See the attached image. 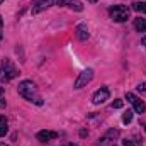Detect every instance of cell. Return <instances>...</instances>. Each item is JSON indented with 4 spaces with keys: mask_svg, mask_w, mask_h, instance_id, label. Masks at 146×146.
<instances>
[{
    "mask_svg": "<svg viewBox=\"0 0 146 146\" xmlns=\"http://www.w3.org/2000/svg\"><path fill=\"white\" fill-rule=\"evenodd\" d=\"M17 92H19V95L24 97L26 100L34 102V104H37V106H42V99H41V95H39V92H37L36 85H34L31 80L21 82L19 87H17Z\"/></svg>",
    "mask_w": 146,
    "mask_h": 146,
    "instance_id": "obj_1",
    "label": "cell"
},
{
    "mask_svg": "<svg viewBox=\"0 0 146 146\" xmlns=\"http://www.w3.org/2000/svg\"><path fill=\"white\" fill-rule=\"evenodd\" d=\"M17 75H19V70L14 66V63L10 60H3L2 61V65H0V80L2 82H10Z\"/></svg>",
    "mask_w": 146,
    "mask_h": 146,
    "instance_id": "obj_2",
    "label": "cell"
},
{
    "mask_svg": "<svg viewBox=\"0 0 146 146\" xmlns=\"http://www.w3.org/2000/svg\"><path fill=\"white\" fill-rule=\"evenodd\" d=\"M129 12H131V10H129L127 5H114L109 10L112 21H115V22H124V21H127V19H129Z\"/></svg>",
    "mask_w": 146,
    "mask_h": 146,
    "instance_id": "obj_3",
    "label": "cell"
},
{
    "mask_svg": "<svg viewBox=\"0 0 146 146\" xmlns=\"http://www.w3.org/2000/svg\"><path fill=\"white\" fill-rule=\"evenodd\" d=\"M92 78H94V70H92V68L83 70V72L78 75V78L75 80V88H82V87H85L87 83L92 82Z\"/></svg>",
    "mask_w": 146,
    "mask_h": 146,
    "instance_id": "obj_4",
    "label": "cell"
},
{
    "mask_svg": "<svg viewBox=\"0 0 146 146\" xmlns=\"http://www.w3.org/2000/svg\"><path fill=\"white\" fill-rule=\"evenodd\" d=\"M126 100L133 104V107H134V110H136L138 114H145V110H146V106H145V102H143V100H141L139 97H136L134 94H131V92H127V94H126Z\"/></svg>",
    "mask_w": 146,
    "mask_h": 146,
    "instance_id": "obj_5",
    "label": "cell"
},
{
    "mask_svg": "<svg viewBox=\"0 0 146 146\" xmlns=\"http://www.w3.org/2000/svg\"><path fill=\"white\" fill-rule=\"evenodd\" d=\"M58 3H60V0H37L33 7V14H39V12L46 10L53 5H58Z\"/></svg>",
    "mask_w": 146,
    "mask_h": 146,
    "instance_id": "obj_6",
    "label": "cell"
},
{
    "mask_svg": "<svg viewBox=\"0 0 146 146\" xmlns=\"http://www.w3.org/2000/svg\"><path fill=\"white\" fill-rule=\"evenodd\" d=\"M117 136H119V131H115V129H114V131H109L106 136H102V138L97 141V145L95 146H110L112 145V141H114Z\"/></svg>",
    "mask_w": 146,
    "mask_h": 146,
    "instance_id": "obj_7",
    "label": "cell"
},
{
    "mask_svg": "<svg viewBox=\"0 0 146 146\" xmlns=\"http://www.w3.org/2000/svg\"><path fill=\"white\" fill-rule=\"evenodd\" d=\"M109 95H110L109 88H106V87L99 88V90L94 94V104H104V102L109 99Z\"/></svg>",
    "mask_w": 146,
    "mask_h": 146,
    "instance_id": "obj_8",
    "label": "cell"
},
{
    "mask_svg": "<svg viewBox=\"0 0 146 146\" xmlns=\"http://www.w3.org/2000/svg\"><path fill=\"white\" fill-rule=\"evenodd\" d=\"M37 141H41V143H48V141H53V139H56L58 138V133H54V131H39L36 134Z\"/></svg>",
    "mask_w": 146,
    "mask_h": 146,
    "instance_id": "obj_9",
    "label": "cell"
},
{
    "mask_svg": "<svg viewBox=\"0 0 146 146\" xmlns=\"http://www.w3.org/2000/svg\"><path fill=\"white\" fill-rule=\"evenodd\" d=\"M76 37L80 39V41H85V39H88V27H87V24H78L76 26Z\"/></svg>",
    "mask_w": 146,
    "mask_h": 146,
    "instance_id": "obj_10",
    "label": "cell"
},
{
    "mask_svg": "<svg viewBox=\"0 0 146 146\" xmlns=\"http://www.w3.org/2000/svg\"><path fill=\"white\" fill-rule=\"evenodd\" d=\"M65 7H70L72 10H76V12L83 10V5L80 0H65Z\"/></svg>",
    "mask_w": 146,
    "mask_h": 146,
    "instance_id": "obj_11",
    "label": "cell"
},
{
    "mask_svg": "<svg viewBox=\"0 0 146 146\" xmlns=\"http://www.w3.org/2000/svg\"><path fill=\"white\" fill-rule=\"evenodd\" d=\"M134 29L138 33H146V19H141V17L134 19Z\"/></svg>",
    "mask_w": 146,
    "mask_h": 146,
    "instance_id": "obj_12",
    "label": "cell"
},
{
    "mask_svg": "<svg viewBox=\"0 0 146 146\" xmlns=\"http://www.w3.org/2000/svg\"><path fill=\"white\" fill-rule=\"evenodd\" d=\"M7 131H9V121H7L5 115H0V138L5 136Z\"/></svg>",
    "mask_w": 146,
    "mask_h": 146,
    "instance_id": "obj_13",
    "label": "cell"
},
{
    "mask_svg": "<svg viewBox=\"0 0 146 146\" xmlns=\"http://www.w3.org/2000/svg\"><path fill=\"white\" fill-rule=\"evenodd\" d=\"M133 9H134L136 12L146 14V2H136V3H133Z\"/></svg>",
    "mask_w": 146,
    "mask_h": 146,
    "instance_id": "obj_14",
    "label": "cell"
},
{
    "mask_svg": "<svg viewBox=\"0 0 146 146\" xmlns=\"http://www.w3.org/2000/svg\"><path fill=\"white\" fill-rule=\"evenodd\" d=\"M131 121H133V112H131V110L124 112V114H122V122H124V124H129Z\"/></svg>",
    "mask_w": 146,
    "mask_h": 146,
    "instance_id": "obj_15",
    "label": "cell"
},
{
    "mask_svg": "<svg viewBox=\"0 0 146 146\" xmlns=\"http://www.w3.org/2000/svg\"><path fill=\"white\" fill-rule=\"evenodd\" d=\"M5 107V95H3V88H0V109Z\"/></svg>",
    "mask_w": 146,
    "mask_h": 146,
    "instance_id": "obj_16",
    "label": "cell"
},
{
    "mask_svg": "<svg viewBox=\"0 0 146 146\" xmlns=\"http://www.w3.org/2000/svg\"><path fill=\"white\" fill-rule=\"evenodd\" d=\"M122 106H124V102H122L121 99H117L115 102H112V107H114V109H121Z\"/></svg>",
    "mask_w": 146,
    "mask_h": 146,
    "instance_id": "obj_17",
    "label": "cell"
},
{
    "mask_svg": "<svg viewBox=\"0 0 146 146\" xmlns=\"http://www.w3.org/2000/svg\"><path fill=\"white\" fill-rule=\"evenodd\" d=\"M122 146H134V143L131 139H122Z\"/></svg>",
    "mask_w": 146,
    "mask_h": 146,
    "instance_id": "obj_18",
    "label": "cell"
},
{
    "mask_svg": "<svg viewBox=\"0 0 146 146\" xmlns=\"http://www.w3.org/2000/svg\"><path fill=\"white\" fill-rule=\"evenodd\" d=\"M3 36V21H2V15H0V39Z\"/></svg>",
    "mask_w": 146,
    "mask_h": 146,
    "instance_id": "obj_19",
    "label": "cell"
},
{
    "mask_svg": "<svg viewBox=\"0 0 146 146\" xmlns=\"http://www.w3.org/2000/svg\"><path fill=\"white\" fill-rule=\"evenodd\" d=\"M138 90L139 92H146V83H139L138 85Z\"/></svg>",
    "mask_w": 146,
    "mask_h": 146,
    "instance_id": "obj_20",
    "label": "cell"
},
{
    "mask_svg": "<svg viewBox=\"0 0 146 146\" xmlns=\"http://www.w3.org/2000/svg\"><path fill=\"white\" fill-rule=\"evenodd\" d=\"M87 134H88V131H85V129H83V131H80V136H82V138H85Z\"/></svg>",
    "mask_w": 146,
    "mask_h": 146,
    "instance_id": "obj_21",
    "label": "cell"
},
{
    "mask_svg": "<svg viewBox=\"0 0 146 146\" xmlns=\"http://www.w3.org/2000/svg\"><path fill=\"white\" fill-rule=\"evenodd\" d=\"M63 146H76V145H73V143H65Z\"/></svg>",
    "mask_w": 146,
    "mask_h": 146,
    "instance_id": "obj_22",
    "label": "cell"
},
{
    "mask_svg": "<svg viewBox=\"0 0 146 146\" xmlns=\"http://www.w3.org/2000/svg\"><path fill=\"white\" fill-rule=\"evenodd\" d=\"M143 46H145V48H146V36L143 37Z\"/></svg>",
    "mask_w": 146,
    "mask_h": 146,
    "instance_id": "obj_23",
    "label": "cell"
},
{
    "mask_svg": "<svg viewBox=\"0 0 146 146\" xmlns=\"http://www.w3.org/2000/svg\"><path fill=\"white\" fill-rule=\"evenodd\" d=\"M88 2H92V3H95V2H97V0H88Z\"/></svg>",
    "mask_w": 146,
    "mask_h": 146,
    "instance_id": "obj_24",
    "label": "cell"
},
{
    "mask_svg": "<svg viewBox=\"0 0 146 146\" xmlns=\"http://www.w3.org/2000/svg\"><path fill=\"white\" fill-rule=\"evenodd\" d=\"M143 127H145V131H146V124H143Z\"/></svg>",
    "mask_w": 146,
    "mask_h": 146,
    "instance_id": "obj_25",
    "label": "cell"
},
{
    "mask_svg": "<svg viewBox=\"0 0 146 146\" xmlns=\"http://www.w3.org/2000/svg\"><path fill=\"white\" fill-rule=\"evenodd\" d=\"M0 146H7V145H3V143H0Z\"/></svg>",
    "mask_w": 146,
    "mask_h": 146,
    "instance_id": "obj_26",
    "label": "cell"
},
{
    "mask_svg": "<svg viewBox=\"0 0 146 146\" xmlns=\"http://www.w3.org/2000/svg\"><path fill=\"white\" fill-rule=\"evenodd\" d=\"M2 2H3V0H0V3H2Z\"/></svg>",
    "mask_w": 146,
    "mask_h": 146,
    "instance_id": "obj_27",
    "label": "cell"
}]
</instances>
